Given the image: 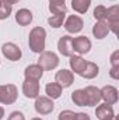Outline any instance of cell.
<instances>
[{
	"mask_svg": "<svg viewBox=\"0 0 119 120\" xmlns=\"http://www.w3.org/2000/svg\"><path fill=\"white\" fill-rule=\"evenodd\" d=\"M31 120H42L41 117H34V119H31Z\"/></svg>",
	"mask_w": 119,
	"mask_h": 120,
	"instance_id": "obj_37",
	"label": "cell"
},
{
	"mask_svg": "<svg viewBox=\"0 0 119 120\" xmlns=\"http://www.w3.org/2000/svg\"><path fill=\"white\" fill-rule=\"evenodd\" d=\"M1 99H3V85H0V103H1Z\"/></svg>",
	"mask_w": 119,
	"mask_h": 120,
	"instance_id": "obj_35",
	"label": "cell"
},
{
	"mask_svg": "<svg viewBox=\"0 0 119 120\" xmlns=\"http://www.w3.org/2000/svg\"><path fill=\"white\" fill-rule=\"evenodd\" d=\"M25 80H34V81H39L44 75V68L39 64H30L25 71H24Z\"/></svg>",
	"mask_w": 119,
	"mask_h": 120,
	"instance_id": "obj_15",
	"label": "cell"
},
{
	"mask_svg": "<svg viewBox=\"0 0 119 120\" xmlns=\"http://www.w3.org/2000/svg\"><path fill=\"white\" fill-rule=\"evenodd\" d=\"M107 14H108V8L104 6H97L94 8V17L97 21H107Z\"/></svg>",
	"mask_w": 119,
	"mask_h": 120,
	"instance_id": "obj_24",
	"label": "cell"
},
{
	"mask_svg": "<svg viewBox=\"0 0 119 120\" xmlns=\"http://www.w3.org/2000/svg\"><path fill=\"white\" fill-rule=\"evenodd\" d=\"M111 64H112V67H118L119 66V50H115L111 55Z\"/></svg>",
	"mask_w": 119,
	"mask_h": 120,
	"instance_id": "obj_29",
	"label": "cell"
},
{
	"mask_svg": "<svg viewBox=\"0 0 119 120\" xmlns=\"http://www.w3.org/2000/svg\"><path fill=\"white\" fill-rule=\"evenodd\" d=\"M71 101L77 106H87V95L84 90H76L71 92Z\"/></svg>",
	"mask_w": 119,
	"mask_h": 120,
	"instance_id": "obj_22",
	"label": "cell"
},
{
	"mask_svg": "<svg viewBox=\"0 0 119 120\" xmlns=\"http://www.w3.org/2000/svg\"><path fill=\"white\" fill-rule=\"evenodd\" d=\"M84 22L81 20V17L79 15H69L67 20L64 21V30L67 31L69 34H79L80 31L83 30Z\"/></svg>",
	"mask_w": 119,
	"mask_h": 120,
	"instance_id": "obj_7",
	"label": "cell"
},
{
	"mask_svg": "<svg viewBox=\"0 0 119 120\" xmlns=\"http://www.w3.org/2000/svg\"><path fill=\"white\" fill-rule=\"evenodd\" d=\"M13 8H11V4H8L7 1L1 0V4H0V20H6L10 17Z\"/></svg>",
	"mask_w": 119,
	"mask_h": 120,
	"instance_id": "obj_25",
	"label": "cell"
},
{
	"mask_svg": "<svg viewBox=\"0 0 119 120\" xmlns=\"http://www.w3.org/2000/svg\"><path fill=\"white\" fill-rule=\"evenodd\" d=\"M71 41H73V38L69 36V35H64V36H62L59 39V42H58V49H59L60 55H63V56H66V57L73 56L74 50H73V46H71Z\"/></svg>",
	"mask_w": 119,
	"mask_h": 120,
	"instance_id": "obj_11",
	"label": "cell"
},
{
	"mask_svg": "<svg viewBox=\"0 0 119 120\" xmlns=\"http://www.w3.org/2000/svg\"><path fill=\"white\" fill-rule=\"evenodd\" d=\"M95 116L98 120H109L115 116V112H114V108L112 105H108V103H101L97 106L95 109Z\"/></svg>",
	"mask_w": 119,
	"mask_h": 120,
	"instance_id": "obj_14",
	"label": "cell"
},
{
	"mask_svg": "<svg viewBox=\"0 0 119 120\" xmlns=\"http://www.w3.org/2000/svg\"><path fill=\"white\" fill-rule=\"evenodd\" d=\"M17 95H18V92H17L16 85H13V84L3 85V99H1V103L13 105L17 101Z\"/></svg>",
	"mask_w": 119,
	"mask_h": 120,
	"instance_id": "obj_12",
	"label": "cell"
},
{
	"mask_svg": "<svg viewBox=\"0 0 119 120\" xmlns=\"http://www.w3.org/2000/svg\"><path fill=\"white\" fill-rule=\"evenodd\" d=\"M0 4H1V0H0Z\"/></svg>",
	"mask_w": 119,
	"mask_h": 120,
	"instance_id": "obj_38",
	"label": "cell"
},
{
	"mask_svg": "<svg viewBox=\"0 0 119 120\" xmlns=\"http://www.w3.org/2000/svg\"><path fill=\"white\" fill-rule=\"evenodd\" d=\"M49 11L53 15H56V14H66L67 7H66V4H49Z\"/></svg>",
	"mask_w": 119,
	"mask_h": 120,
	"instance_id": "obj_26",
	"label": "cell"
},
{
	"mask_svg": "<svg viewBox=\"0 0 119 120\" xmlns=\"http://www.w3.org/2000/svg\"><path fill=\"white\" fill-rule=\"evenodd\" d=\"M23 94L25 95V98L35 99L39 96V82L34 81V80H25L23 82Z\"/></svg>",
	"mask_w": 119,
	"mask_h": 120,
	"instance_id": "obj_10",
	"label": "cell"
},
{
	"mask_svg": "<svg viewBox=\"0 0 119 120\" xmlns=\"http://www.w3.org/2000/svg\"><path fill=\"white\" fill-rule=\"evenodd\" d=\"M98 73H99V67H98L95 63H92V61H87L86 68H84L81 77H84V78H87V80H92V78H95V77L98 75Z\"/></svg>",
	"mask_w": 119,
	"mask_h": 120,
	"instance_id": "obj_20",
	"label": "cell"
},
{
	"mask_svg": "<svg viewBox=\"0 0 119 120\" xmlns=\"http://www.w3.org/2000/svg\"><path fill=\"white\" fill-rule=\"evenodd\" d=\"M107 24H108L109 31H112L115 35L118 34V27H119V7L118 6H112V7L108 8Z\"/></svg>",
	"mask_w": 119,
	"mask_h": 120,
	"instance_id": "obj_8",
	"label": "cell"
},
{
	"mask_svg": "<svg viewBox=\"0 0 119 120\" xmlns=\"http://www.w3.org/2000/svg\"><path fill=\"white\" fill-rule=\"evenodd\" d=\"M44 70H53L59 66V57L56 53L53 52H42L39 53V59H38V63Z\"/></svg>",
	"mask_w": 119,
	"mask_h": 120,
	"instance_id": "obj_2",
	"label": "cell"
},
{
	"mask_svg": "<svg viewBox=\"0 0 119 120\" xmlns=\"http://www.w3.org/2000/svg\"><path fill=\"white\" fill-rule=\"evenodd\" d=\"M34 108H35L36 113H39V115H49L53 112L55 103H53V99H51L48 96H38V98H35Z\"/></svg>",
	"mask_w": 119,
	"mask_h": 120,
	"instance_id": "obj_3",
	"label": "cell"
},
{
	"mask_svg": "<svg viewBox=\"0 0 119 120\" xmlns=\"http://www.w3.org/2000/svg\"><path fill=\"white\" fill-rule=\"evenodd\" d=\"M58 120H74V112H71V110H63V112L59 113Z\"/></svg>",
	"mask_w": 119,
	"mask_h": 120,
	"instance_id": "obj_27",
	"label": "cell"
},
{
	"mask_svg": "<svg viewBox=\"0 0 119 120\" xmlns=\"http://www.w3.org/2000/svg\"><path fill=\"white\" fill-rule=\"evenodd\" d=\"M62 87H60L58 82H49V84H46V87H45V92H46V95H48V98H51V99H58L62 96Z\"/></svg>",
	"mask_w": 119,
	"mask_h": 120,
	"instance_id": "obj_19",
	"label": "cell"
},
{
	"mask_svg": "<svg viewBox=\"0 0 119 120\" xmlns=\"http://www.w3.org/2000/svg\"><path fill=\"white\" fill-rule=\"evenodd\" d=\"M109 75H111V78H114V80H119V66L118 67H111Z\"/></svg>",
	"mask_w": 119,
	"mask_h": 120,
	"instance_id": "obj_30",
	"label": "cell"
},
{
	"mask_svg": "<svg viewBox=\"0 0 119 120\" xmlns=\"http://www.w3.org/2000/svg\"><path fill=\"white\" fill-rule=\"evenodd\" d=\"M1 53H3V56H4L6 59L11 60V61H17V60L21 59V56H23L21 49H20L16 43H13V42L4 43V45L1 46Z\"/></svg>",
	"mask_w": 119,
	"mask_h": 120,
	"instance_id": "obj_4",
	"label": "cell"
},
{
	"mask_svg": "<svg viewBox=\"0 0 119 120\" xmlns=\"http://www.w3.org/2000/svg\"><path fill=\"white\" fill-rule=\"evenodd\" d=\"M4 1H7L8 4H11V6H13V4H16V3H18L20 0H4Z\"/></svg>",
	"mask_w": 119,
	"mask_h": 120,
	"instance_id": "obj_33",
	"label": "cell"
},
{
	"mask_svg": "<svg viewBox=\"0 0 119 120\" xmlns=\"http://www.w3.org/2000/svg\"><path fill=\"white\" fill-rule=\"evenodd\" d=\"M84 92L87 95V106H97L101 102V92L97 87L88 85L84 88Z\"/></svg>",
	"mask_w": 119,
	"mask_h": 120,
	"instance_id": "obj_13",
	"label": "cell"
},
{
	"mask_svg": "<svg viewBox=\"0 0 119 120\" xmlns=\"http://www.w3.org/2000/svg\"><path fill=\"white\" fill-rule=\"evenodd\" d=\"M99 92H101V99H104L105 103L115 105L118 102V90L114 85H105L104 88L99 90Z\"/></svg>",
	"mask_w": 119,
	"mask_h": 120,
	"instance_id": "obj_9",
	"label": "cell"
},
{
	"mask_svg": "<svg viewBox=\"0 0 119 120\" xmlns=\"http://www.w3.org/2000/svg\"><path fill=\"white\" fill-rule=\"evenodd\" d=\"M32 13H31L28 8H20L17 13H16V22L21 27H25V25H30L32 22Z\"/></svg>",
	"mask_w": 119,
	"mask_h": 120,
	"instance_id": "obj_16",
	"label": "cell"
},
{
	"mask_svg": "<svg viewBox=\"0 0 119 120\" xmlns=\"http://www.w3.org/2000/svg\"><path fill=\"white\" fill-rule=\"evenodd\" d=\"M71 46H73V50L76 53L86 55L91 50V41L87 36H77V38H73Z\"/></svg>",
	"mask_w": 119,
	"mask_h": 120,
	"instance_id": "obj_5",
	"label": "cell"
},
{
	"mask_svg": "<svg viewBox=\"0 0 119 120\" xmlns=\"http://www.w3.org/2000/svg\"><path fill=\"white\" fill-rule=\"evenodd\" d=\"M74 120H91V119H90V116L87 113L79 112V113H74Z\"/></svg>",
	"mask_w": 119,
	"mask_h": 120,
	"instance_id": "obj_31",
	"label": "cell"
},
{
	"mask_svg": "<svg viewBox=\"0 0 119 120\" xmlns=\"http://www.w3.org/2000/svg\"><path fill=\"white\" fill-rule=\"evenodd\" d=\"M64 18H66V14H56V15H52L48 18V24L52 27V28H60L64 22Z\"/></svg>",
	"mask_w": 119,
	"mask_h": 120,
	"instance_id": "obj_23",
	"label": "cell"
},
{
	"mask_svg": "<svg viewBox=\"0 0 119 120\" xmlns=\"http://www.w3.org/2000/svg\"><path fill=\"white\" fill-rule=\"evenodd\" d=\"M3 117H4V109L0 106V120L3 119Z\"/></svg>",
	"mask_w": 119,
	"mask_h": 120,
	"instance_id": "obj_34",
	"label": "cell"
},
{
	"mask_svg": "<svg viewBox=\"0 0 119 120\" xmlns=\"http://www.w3.org/2000/svg\"><path fill=\"white\" fill-rule=\"evenodd\" d=\"M109 120H119V119H118V116H114L112 119H109Z\"/></svg>",
	"mask_w": 119,
	"mask_h": 120,
	"instance_id": "obj_36",
	"label": "cell"
},
{
	"mask_svg": "<svg viewBox=\"0 0 119 120\" xmlns=\"http://www.w3.org/2000/svg\"><path fill=\"white\" fill-rule=\"evenodd\" d=\"M66 0H49V4H64Z\"/></svg>",
	"mask_w": 119,
	"mask_h": 120,
	"instance_id": "obj_32",
	"label": "cell"
},
{
	"mask_svg": "<svg viewBox=\"0 0 119 120\" xmlns=\"http://www.w3.org/2000/svg\"><path fill=\"white\" fill-rule=\"evenodd\" d=\"M45 42H46V31L42 27H34L28 38L30 49L34 53H42L45 50Z\"/></svg>",
	"mask_w": 119,
	"mask_h": 120,
	"instance_id": "obj_1",
	"label": "cell"
},
{
	"mask_svg": "<svg viewBox=\"0 0 119 120\" xmlns=\"http://www.w3.org/2000/svg\"><path fill=\"white\" fill-rule=\"evenodd\" d=\"M55 82H58L62 88H69L73 82H74V74L70 70L62 68L56 73L55 75Z\"/></svg>",
	"mask_w": 119,
	"mask_h": 120,
	"instance_id": "obj_6",
	"label": "cell"
},
{
	"mask_svg": "<svg viewBox=\"0 0 119 120\" xmlns=\"http://www.w3.org/2000/svg\"><path fill=\"white\" fill-rule=\"evenodd\" d=\"M70 68H71V71H74L76 74H79V75H81L83 74V71H84V68H86V64H87V61L83 59L81 56H70Z\"/></svg>",
	"mask_w": 119,
	"mask_h": 120,
	"instance_id": "obj_17",
	"label": "cell"
},
{
	"mask_svg": "<svg viewBox=\"0 0 119 120\" xmlns=\"http://www.w3.org/2000/svg\"><path fill=\"white\" fill-rule=\"evenodd\" d=\"M91 0H71V8L79 14H86L90 8Z\"/></svg>",
	"mask_w": 119,
	"mask_h": 120,
	"instance_id": "obj_21",
	"label": "cell"
},
{
	"mask_svg": "<svg viewBox=\"0 0 119 120\" xmlns=\"http://www.w3.org/2000/svg\"><path fill=\"white\" fill-rule=\"evenodd\" d=\"M7 120H25V116H24V113H23V112L14 110V112H11V113H10V116H8V119H7Z\"/></svg>",
	"mask_w": 119,
	"mask_h": 120,
	"instance_id": "obj_28",
	"label": "cell"
},
{
	"mask_svg": "<svg viewBox=\"0 0 119 120\" xmlns=\"http://www.w3.org/2000/svg\"><path fill=\"white\" fill-rule=\"evenodd\" d=\"M109 32L108 28V24L107 21H97L95 25L92 27V35L97 38V39H104Z\"/></svg>",
	"mask_w": 119,
	"mask_h": 120,
	"instance_id": "obj_18",
	"label": "cell"
}]
</instances>
